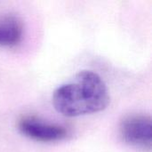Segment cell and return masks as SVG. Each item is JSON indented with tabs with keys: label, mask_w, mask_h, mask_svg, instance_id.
Masks as SVG:
<instances>
[{
	"label": "cell",
	"mask_w": 152,
	"mask_h": 152,
	"mask_svg": "<svg viewBox=\"0 0 152 152\" xmlns=\"http://www.w3.org/2000/svg\"><path fill=\"white\" fill-rule=\"evenodd\" d=\"M23 35V25L20 19L13 14L0 17V46H14L18 45Z\"/></svg>",
	"instance_id": "cell-4"
},
{
	"label": "cell",
	"mask_w": 152,
	"mask_h": 152,
	"mask_svg": "<svg viewBox=\"0 0 152 152\" xmlns=\"http://www.w3.org/2000/svg\"><path fill=\"white\" fill-rule=\"evenodd\" d=\"M119 134L129 145L151 150L152 142L151 118L143 114H130L119 124Z\"/></svg>",
	"instance_id": "cell-2"
},
{
	"label": "cell",
	"mask_w": 152,
	"mask_h": 152,
	"mask_svg": "<svg viewBox=\"0 0 152 152\" xmlns=\"http://www.w3.org/2000/svg\"><path fill=\"white\" fill-rule=\"evenodd\" d=\"M110 103L102 78L91 70H81L73 81L61 85L53 94L55 110L66 117H78L102 111Z\"/></svg>",
	"instance_id": "cell-1"
},
{
	"label": "cell",
	"mask_w": 152,
	"mask_h": 152,
	"mask_svg": "<svg viewBox=\"0 0 152 152\" xmlns=\"http://www.w3.org/2000/svg\"><path fill=\"white\" fill-rule=\"evenodd\" d=\"M18 127L20 132L26 137L42 142L61 141L68 135V131L64 127L30 116L20 118Z\"/></svg>",
	"instance_id": "cell-3"
}]
</instances>
